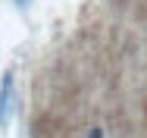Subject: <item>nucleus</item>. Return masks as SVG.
<instances>
[{
	"label": "nucleus",
	"instance_id": "obj_1",
	"mask_svg": "<svg viewBox=\"0 0 147 138\" xmlns=\"http://www.w3.org/2000/svg\"><path fill=\"white\" fill-rule=\"evenodd\" d=\"M9 101H13V75L6 72L3 75V88H0V122H6V116H9V107H13Z\"/></svg>",
	"mask_w": 147,
	"mask_h": 138
},
{
	"label": "nucleus",
	"instance_id": "obj_2",
	"mask_svg": "<svg viewBox=\"0 0 147 138\" xmlns=\"http://www.w3.org/2000/svg\"><path fill=\"white\" fill-rule=\"evenodd\" d=\"M88 138H103V135H100V129H94V132H91Z\"/></svg>",
	"mask_w": 147,
	"mask_h": 138
},
{
	"label": "nucleus",
	"instance_id": "obj_3",
	"mask_svg": "<svg viewBox=\"0 0 147 138\" xmlns=\"http://www.w3.org/2000/svg\"><path fill=\"white\" fill-rule=\"evenodd\" d=\"M19 3H25V0H19Z\"/></svg>",
	"mask_w": 147,
	"mask_h": 138
}]
</instances>
